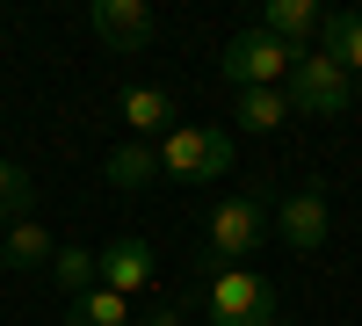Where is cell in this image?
<instances>
[{"label":"cell","instance_id":"obj_11","mask_svg":"<svg viewBox=\"0 0 362 326\" xmlns=\"http://www.w3.org/2000/svg\"><path fill=\"white\" fill-rule=\"evenodd\" d=\"M102 182H109L116 196L153 189V182H160V145H116V153L102 160Z\"/></svg>","mask_w":362,"mask_h":326},{"label":"cell","instance_id":"obj_9","mask_svg":"<svg viewBox=\"0 0 362 326\" xmlns=\"http://www.w3.org/2000/svg\"><path fill=\"white\" fill-rule=\"evenodd\" d=\"M95 261H102V290H124V298L153 290V269H160V261H153V240H138V232L95 247Z\"/></svg>","mask_w":362,"mask_h":326},{"label":"cell","instance_id":"obj_6","mask_svg":"<svg viewBox=\"0 0 362 326\" xmlns=\"http://www.w3.org/2000/svg\"><path fill=\"white\" fill-rule=\"evenodd\" d=\"M87 22H95V37H102L116 58H138L145 44H153V29H160L153 0H95V8H87Z\"/></svg>","mask_w":362,"mask_h":326},{"label":"cell","instance_id":"obj_3","mask_svg":"<svg viewBox=\"0 0 362 326\" xmlns=\"http://www.w3.org/2000/svg\"><path fill=\"white\" fill-rule=\"evenodd\" d=\"M203 319H210V326H283L276 283L254 276V269H218L210 290H203Z\"/></svg>","mask_w":362,"mask_h":326},{"label":"cell","instance_id":"obj_17","mask_svg":"<svg viewBox=\"0 0 362 326\" xmlns=\"http://www.w3.org/2000/svg\"><path fill=\"white\" fill-rule=\"evenodd\" d=\"M66 326H131V298H124V290H87V298L73 305V319Z\"/></svg>","mask_w":362,"mask_h":326},{"label":"cell","instance_id":"obj_16","mask_svg":"<svg viewBox=\"0 0 362 326\" xmlns=\"http://www.w3.org/2000/svg\"><path fill=\"white\" fill-rule=\"evenodd\" d=\"M22 218H37V182L15 160H0V232H15Z\"/></svg>","mask_w":362,"mask_h":326},{"label":"cell","instance_id":"obj_18","mask_svg":"<svg viewBox=\"0 0 362 326\" xmlns=\"http://www.w3.org/2000/svg\"><path fill=\"white\" fill-rule=\"evenodd\" d=\"M145 326H181V305H153V312H145Z\"/></svg>","mask_w":362,"mask_h":326},{"label":"cell","instance_id":"obj_8","mask_svg":"<svg viewBox=\"0 0 362 326\" xmlns=\"http://www.w3.org/2000/svg\"><path fill=\"white\" fill-rule=\"evenodd\" d=\"M116 116H124V124L138 131V145L145 138H167V131H181V124H189V116H181V95H174V87H145V80H131L124 87V95H116Z\"/></svg>","mask_w":362,"mask_h":326},{"label":"cell","instance_id":"obj_7","mask_svg":"<svg viewBox=\"0 0 362 326\" xmlns=\"http://www.w3.org/2000/svg\"><path fill=\"white\" fill-rule=\"evenodd\" d=\"M326 232H334V211H326V189H319V182H305L297 196H283V211H276V240H283L290 254H319Z\"/></svg>","mask_w":362,"mask_h":326},{"label":"cell","instance_id":"obj_15","mask_svg":"<svg viewBox=\"0 0 362 326\" xmlns=\"http://www.w3.org/2000/svg\"><path fill=\"white\" fill-rule=\"evenodd\" d=\"M51 276H58V290L80 305L87 290L102 283V261H95V247H58V254H51Z\"/></svg>","mask_w":362,"mask_h":326},{"label":"cell","instance_id":"obj_13","mask_svg":"<svg viewBox=\"0 0 362 326\" xmlns=\"http://www.w3.org/2000/svg\"><path fill=\"white\" fill-rule=\"evenodd\" d=\"M319 51H326V58H341V66L355 73V87H362V15H355V8H326Z\"/></svg>","mask_w":362,"mask_h":326},{"label":"cell","instance_id":"obj_4","mask_svg":"<svg viewBox=\"0 0 362 326\" xmlns=\"http://www.w3.org/2000/svg\"><path fill=\"white\" fill-rule=\"evenodd\" d=\"M283 95H290L297 116H348L355 109V73L341 66V58H326V51H297Z\"/></svg>","mask_w":362,"mask_h":326},{"label":"cell","instance_id":"obj_12","mask_svg":"<svg viewBox=\"0 0 362 326\" xmlns=\"http://www.w3.org/2000/svg\"><path fill=\"white\" fill-rule=\"evenodd\" d=\"M290 95L283 87H247V95H239V109H232V131H247V138H268V131H283L290 124Z\"/></svg>","mask_w":362,"mask_h":326},{"label":"cell","instance_id":"obj_1","mask_svg":"<svg viewBox=\"0 0 362 326\" xmlns=\"http://www.w3.org/2000/svg\"><path fill=\"white\" fill-rule=\"evenodd\" d=\"M261 240H276L268 203H261V196H225L218 211H210V247L196 254V269H203V276H218V269H247V254H254Z\"/></svg>","mask_w":362,"mask_h":326},{"label":"cell","instance_id":"obj_2","mask_svg":"<svg viewBox=\"0 0 362 326\" xmlns=\"http://www.w3.org/2000/svg\"><path fill=\"white\" fill-rule=\"evenodd\" d=\"M232 160H239V138L218 131V124H181V131L160 138V182H181V189L232 174Z\"/></svg>","mask_w":362,"mask_h":326},{"label":"cell","instance_id":"obj_10","mask_svg":"<svg viewBox=\"0 0 362 326\" xmlns=\"http://www.w3.org/2000/svg\"><path fill=\"white\" fill-rule=\"evenodd\" d=\"M261 29H268V37H283L290 51H319L326 8H319V0H268V8H261Z\"/></svg>","mask_w":362,"mask_h":326},{"label":"cell","instance_id":"obj_14","mask_svg":"<svg viewBox=\"0 0 362 326\" xmlns=\"http://www.w3.org/2000/svg\"><path fill=\"white\" fill-rule=\"evenodd\" d=\"M51 254H58V240H51L37 218H22L8 240H0V261H8V269H51Z\"/></svg>","mask_w":362,"mask_h":326},{"label":"cell","instance_id":"obj_5","mask_svg":"<svg viewBox=\"0 0 362 326\" xmlns=\"http://www.w3.org/2000/svg\"><path fill=\"white\" fill-rule=\"evenodd\" d=\"M290 66H297V51H290L283 37H268L261 22H247V29L225 44V58H218V73L239 87V95H247V87H283Z\"/></svg>","mask_w":362,"mask_h":326}]
</instances>
